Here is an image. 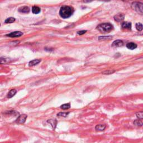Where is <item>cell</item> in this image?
<instances>
[{
    "label": "cell",
    "mask_w": 143,
    "mask_h": 143,
    "mask_svg": "<svg viewBox=\"0 0 143 143\" xmlns=\"http://www.w3.org/2000/svg\"><path fill=\"white\" fill-rule=\"evenodd\" d=\"M74 12L73 8L68 6H61L59 11V15L63 19H67L72 15Z\"/></svg>",
    "instance_id": "cell-1"
},
{
    "label": "cell",
    "mask_w": 143,
    "mask_h": 143,
    "mask_svg": "<svg viewBox=\"0 0 143 143\" xmlns=\"http://www.w3.org/2000/svg\"><path fill=\"white\" fill-rule=\"evenodd\" d=\"M97 29L101 33H109L113 29V26L110 23H104L97 26Z\"/></svg>",
    "instance_id": "cell-2"
},
{
    "label": "cell",
    "mask_w": 143,
    "mask_h": 143,
    "mask_svg": "<svg viewBox=\"0 0 143 143\" xmlns=\"http://www.w3.org/2000/svg\"><path fill=\"white\" fill-rule=\"evenodd\" d=\"M131 7L132 9L138 12V14L143 15V4L139 2H132L131 4Z\"/></svg>",
    "instance_id": "cell-3"
},
{
    "label": "cell",
    "mask_w": 143,
    "mask_h": 143,
    "mask_svg": "<svg viewBox=\"0 0 143 143\" xmlns=\"http://www.w3.org/2000/svg\"><path fill=\"white\" fill-rule=\"evenodd\" d=\"M28 116L25 114H23L21 115L20 116L18 117V118L16 119V120L15 122L17 124H24V123L25 122L26 119H27Z\"/></svg>",
    "instance_id": "cell-4"
},
{
    "label": "cell",
    "mask_w": 143,
    "mask_h": 143,
    "mask_svg": "<svg viewBox=\"0 0 143 143\" xmlns=\"http://www.w3.org/2000/svg\"><path fill=\"white\" fill-rule=\"evenodd\" d=\"M22 35H23L22 32H21V31H16L10 33L9 34H7L6 35V36H8V37H10V38H17L22 36Z\"/></svg>",
    "instance_id": "cell-5"
},
{
    "label": "cell",
    "mask_w": 143,
    "mask_h": 143,
    "mask_svg": "<svg viewBox=\"0 0 143 143\" xmlns=\"http://www.w3.org/2000/svg\"><path fill=\"white\" fill-rule=\"evenodd\" d=\"M125 15L122 14H118L114 16V20L117 22H121L124 19Z\"/></svg>",
    "instance_id": "cell-6"
},
{
    "label": "cell",
    "mask_w": 143,
    "mask_h": 143,
    "mask_svg": "<svg viewBox=\"0 0 143 143\" xmlns=\"http://www.w3.org/2000/svg\"><path fill=\"white\" fill-rule=\"evenodd\" d=\"M124 45V43L121 40H117L114 41L112 43V46L114 47H120V46H122Z\"/></svg>",
    "instance_id": "cell-7"
},
{
    "label": "cell",
    "mask_w": 143,
    "mask_h": 143,
    "mask_svg": "<svg viewBox=\"0 0 143 143\" xmlns=\"http://www.w3.org/2000/svg\"><path fill=\"white\" fill-rule=\"evenodd\" d=\"M12 61V59L10 58L1 57L0 58V64H6V63H10Z\"/></svg>",
    "instance_id": "cell-8"
},
{
    "label": "cell",
    "mask_w": 143,
    "mask_h": 143,
    "mask_svg": "<svg viewBox=\"0 0 143 143\" xmlns=\"http://www.w3.org/2000/svg\"><path fill=\"white\" fill-rule=\"evenodd\" d=\"M47 122L50 125L53 129L54 130L55 129L56 124H57V121L55 119H50L47 121Z\"/></svg>",
    "instance_id": "cell-9"
},
{
    "label": "cell",
    "mask_w": 143,
    "mask_h": 143,
    "mask_svg": "<svg viewBox=\"0 0 143 143\" xmlns=\"http://www.w3.org/2000/svg\"><path fill=\"white\" fill-rule=\"evenodd\" d=\"M16 93H17V91H16V89H12L11 91H10V92L9 93H8L7 97L8 99H11V98L14 97V96L15 95V94H16Z\"/></svg>",
    "instance_id": "cell-10"
},
{
    "label": "cell",
    "mask_w": 143,
    "mask_h": 143,
    "mask_svg": "<svg viewBox=\"0 0 143 143\" xmlns=\"http://www.w3.org/2000/svg\"><path fill=\"white\" fill-rule=\"evenodd\" d=\"M41 59H34L33 60L30 61L29 63V66H36L39 64V63H40Z\"/></svg>",
    "instance_id": "cell-11"
},
{
    "label": "cell",
    "mask_w": 143,
    "mask_h": 143,
    "mask_svg": "<svg viewBox=\"0 0 143 143\" xmlns=\"http://www.w3.org/2000/svg\"><path fill=\"white\" fill-rule=\"evenodd\" d=\"M126 47H127L129 49L134 50V49H135L136 48H137V45H136L135 43H129L126 44Z\"/></svg>",
    "instance_id": "cell-12"
},
{
    "label": "cell",
    "mask_w": 143,
    "mask_h": 143,
    "mask_svg": "<svg viewBox=\"0 0 143 143\" xmlns=\"http://www.w3.org/2000/svg\"><path fill=\"white\" fill-rule=\"evenodd\" d=\"M19 11L21 13H28L30 11V9L28 6H23V7L19 8Z\"/></svg>",
    "instance_id": "cell-13"
},
{
    "label": "cell",
    "mask_w": 143,
    "mask_h": 143,
    "mask_svg": "<svg viewBox=\"0 0 143 143\" xmlns=\"http://www.w3.org/2000/svg\"><path fill=\"white\" fill-rule=\"evenodd\" d=\"M122 28L125 29H131V24L129 22H124L122 24Z\"/></svg>",
    "instance_id": "cell-14"
},
{
    "label": "cell",
    "mask_w": 143,
    "mask_h": 143,
    "mask_svg": "<svg viewBox=\"0 0 143 143\" xmlns=\"http://www.w3.org/2000/svg\"><path fill=\"white\" fill-rule=\"evenodd\" d=\"M106 128L105 125H97L96 126L95 129L97 131H104Z\"/></svg>",
    "instance_id": "cell-15"
},
{
    "label": "cell",
    "mask_w": 143,
    "mask_h": 143,
    "mask_svg": "<svg viewBox=\"0 0 143 143\" xmlns=\"http://www.w3.org/2000/svg\"><path fill=\"white\" fill-rule=\"evenodd\" d=\"M31 11H32V12L34 14H38L40 12V8H39L38 6H33L32 7V9H31Z\"/></svg>",
    "instance_id": "cell-16"
},
{
    "label": "cell",
    "mask_w": 143,
    "mask_h": 143,
    "mask_svg": "<svg viewBox=\"0 0 143 143\" xmlns=\"http://www.w3.org/2000/svg\"><path fill=\"white\" fill-rule=\"evenodd\" d=\"M15 21V19L14 17H10L7 18L5 20V22L6 23V24H11V23L14 22Z\"/></svg>",
    "instance_id": "cell-17"
},
{
    "label": "cell",
    "mask_w": 143,
    "mask_h": 143,
    "mask_svg": "<svg viewBox=\"0 0 143 143\" xmlns=\"http://www.w3.org/2000/svg\"><path fill=\"white\" fill-rule=\"evenodd\" d=\"M112 39V36H99V40H110Z\"/></svg>",
    "instance_id": "cell-18"
},
{
    "label": "cell",
    "mask_w": 143,
    "mask_h": 143,
    "mask_svg": "<svg viewBox=\"0 0 143 143\" xmlns=\"http://www.w3.org/2000/svg\"><path fill=\"white\" fill-rule=\"evenodd\" d=\"M60 108L63 110H68L71 108V104H63L60 106Z\"/></svg>",
    "instance_id": "cell-19"
},
{
    "label": "cell",
    "mask_w": 143,
    "mask_h": 143,
    "mask_svg": "<svg viewBox=\"0 0 143 143\" xmlns=\"http://www.w3.org/2000/svg\"><path fill=\"white\" fill-rule=\"evenodd\" d=\"M136 28L138 31H142L143 29V26L142 24H141V23H137L136 24Z\"/></svg>",
    "instance_id": "cell-20"
},
{
    "label": "cell",
    "mask_w": 143,
    "mask_h": 143,
    "mask_svg": "<svg viewBox=\"0 0 143 143\" xmlns=\"http://www.w3.org/2000/svg\"><path fill=\"white\" fill-rule=\"evenodd\" d=\"M69 114V112H59V114H57L58 116L59 117H66L68 115V114Z\"/></svg>",
    "instance_id": "cell-21"
},
{
    "label": "cell",
    "mask_w": 143,
    "mask_h": 143,
    "mask_svg": "<svg viewBox=\"0 0 143 143\" xmlns=\"http://www.w3.org/2000/svg\"><path fill=\"white\" fill-rule=\"evenodd\" d=\"M136 115L137 116V117L140 120H142L143 118V112L142 111L140 112H138L136 114Z\"/></svg>",
    "instance_id": "cell-22"
},
{
    "label": "cell",
    "mask_w": 143,
    "mask_h": 143,
    "mask_svg": "<svg viewBox=\"0 0 143 143\" xmlns=\"http://www.w3.org/2000/svg\"><path fill=\"white\" fill-rule=\"evenodd\" d=\"M134 124L136 126H141L143 125V122L141 121V120H135L134 121Z\"/></svg>",
    "instance_id": "cell-23"
},
{
    "label": "cell",
    "mask_w": 143,
    "mask_h": 143,
    "mask_svg": "<svg viewBox=\"0 0 143 143\" xmlns=\"http://www.w3.org/2000/svg\"><path fill=\"white\" fill-rule=\"evenodd\" d=\"M114 72H115L114 71H106L104 72H102V73L104 74H110L114 73Z\"/></svg>",
    "instance_id": "cell-24"
},
{
    "label": "cell",
    "mask_w": 143,
    "mask_h": 143,
    "mask_svg": "<svg viewBox=\"0 0 143 143\" xmlns=\"http://www.w3.org/2000/svg\"><path fill=\"white\" fill-rule=\"evenodd\" d=\"M87 32V30H81V31H79L77 32V34L78 35H83Z\"/></svg>",
    "instance_id": "cell-25"
},
{
    "label": "cell",
    "mask_w": 143,
    "mask_h": 143,
    "mask_svg": "<svg viewBox=\"0 0 143 143\" xmlns=\"http://www.w3.org/2000/svg\"><path fill=\"white\" fill-rule=\"evenodd\" d=\"M0 26H1V24H0Z\"/></svg>",
    "instance_id": "cell-26"
}]
</instances>
